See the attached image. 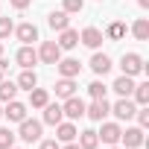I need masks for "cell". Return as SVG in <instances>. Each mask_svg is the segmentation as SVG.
Listing matches in <instances>:
<instances>
[{
	"instance_id": "6da1fadb",
	"label": "cell",
	"mask_w": 149,
	"mask_h": 149,
	"mask_svg": "<svg viewBox=\"0 0 149 149\" xmlns=\"http://www.w3.org/2000/svg\"><path fill=\"white\" fill-rule=\"evenodd\" d=\"M18 126H21V129H18V137H21L24 143H38V140H41V129H44L41 120H29V117H26V120H21Z\"/></svg>"
},
{
	"instance_id": "7a4b0ae2",
	"label": "cell",
	"mask_w": 149,
	"mask_h": 149,
	"mask_svg": "<svg viewBox=\"0 0 149 149\" xmlns=\"http://www.w3.org/2000/svg\"><path fill=\"white\" fill-rule=\"evenodd\" d=\"M120 70H123V76H137V73H146L143 56H140V53H123V58H120Z\"/></svg>"
},
{
	"instance_id": "3957f363",
	"label": "cell",
	"mask_w": 149,
	"mask_h": 149,
	"mask_svg": "<svg viewBox=\"0 0 149 149\" xmlns=\"http://www.w3.org/2000/svg\"><path fill=\"white\" fill-rule=\"evenodd\" d=\"M134 111H137V105H134V100H132V97H120V100L111 105V114H114L120 123H123V120L129 123V120L134 117Z\"/></svg>"
},
{
	"instance_id": "277c9868",
	"label": "cell",
	"mask_w": 149,
	"mask_h": 149,
	"mask_svg": "<svg viewBox=\"0 0 149 149\" xmlns=\"http://www.w3.org/2000/svg\"><path fill=\"white\" fill-rule=\"evenodd\" d=\"M108 114H111V105H108V100H105V97H102V100H94L91 105H85V117H88V120H94V123H102Z\"/></svg>"
},
{
	"instance_id": "5b68a950",
	"label": "cell",
	"mask_w": 149,
	"mask_h": 149,
	"mask_svg": "<svg viewBox=\"0 0 149 149\" xmlns=\"http://www.w3.org/2000/svg\"><path fill=\"white\" fill-rule=\"evenodd\" d=\"M120 134H123V126H120V123H105V120H102V129L97 132L100 143H105V146L120 143Z\"/></svg>"
},
{
	"instance_id": "8992f818",
	"label": "cell",
	"mask_w": 149,
	"mask_h": 149,
	"mask_svg": "<svg viewBox=\"0 0 149 149\" xmlns=\"http://www.w3.org/2000/svg\"><path fill=\"white\" fill-rule=\"evenodd\" d=\"M61 114H64V120H79V117H85V102L73 94L61 102Z\"/></svg>"
},
{
	"instance_id": "52a82bcc",
	"label": "cell",
	"mask_w": 149,
	"mask_h": 149,
	"mask_svg": "<svg viewBox=\"0 0 149 149\" xmlns=\"http://www.w3.org/2000/svg\"><path fill=\"white\" fill-rule=\"evenodd\" d=\"M26 111H29V105H24V102H18V100L3 102V117H6L9 123H21V120H26Z\"/></svg>"
},
{
	"instance_id": "ba28073f",
	"label": "cell",
	"mask_w": 149,
	"mask_h": 149,
	"mask_svg": "<svg viewBox=\"0 0 149 149\" xmlns=\"http://www.w3.org/2000/svg\"><path fill=\"white\" fill-rule=\"evenodd\" d=\"M143 132H146V129H140V126H129V129H123V134H120L123 149H137V146H143Z\"/></svg>"
},
{
	"instance_id": "9c48e42d",
	"label": "cell",
	"mask_w": 149,
	"mask_h": 149,
	"mask_svg": "<svg viewBox=\"0 0 149 149\" xmlns=\"http://www.w3.org/2000/svg\"><path fill=\"white\" fill-rule=\"evenodd\" d=\"M56 70H58V76H64V79H76L82 73V61L79 58H58Z\"/></svg>"
},
{
	"instance_id": "30bf717a",
	"label": "cell",
	"mask_w": 149,
	"mask_h": 149,
	"mask_svg": "<svg viewBox=\"0 0 149 149\" xmlns=\"http://www.w3.org/2000/svg\"><path fill=\"white\" fill-rule=\"evenodd\" d=\"M102 41H105V35H102L97 26H85V29L79 32V44H85V47H91V50H100Z\"/></svg>"
},
{
	"instance_id": "8fae6325",
	"label": "cell",
	"mask_w": 149,
	"mask_h": 149,
	"mask_svg": "<svg viewBox=\"0 0 149 149\" xmlns=\"http://www.w3.org/2000/svg\"><path fill=\"white\" fill-rule=\"evenodd\" d=\"M61 58V47L56 44V41H44L41 47H38V61H44V64H56Z\"/></svg>"
},
{
	"instance_id": "7c38bea8",
	"label": "cell",
	"mask_w": 149,
	"mask_h": 149,
	"mask_svg": "<svg viewBox=\"0 0 149 149\" xmlns=\"http://www.w3.org/2000/svg\"><path fill=\"white\" fill-rule=\"evenodd\" d=\"M15 61H18V67H21V70H26V67H35V64H38V50H32V44H24V47L18 50Z\"/></svg>"
},
{
	"instance_id": "4fadbf2b",
	"label": "cell",
	"mask_w": 149,
	"mask_h": 149,
	"mask_svg": "<svg viewBox=\"0 0 149 149\" xmlns=\"http://www.w3.org/2000/svg\"><path fill=\"white\" fill-rule=\"evenodd\" d=\"M76 134H79V129L73 126V120H61V123L56 126V140H58V143H70V140H76Z\"/></svg>"
},
{
	"instance_id": "5bb4252c",
	"label": "cell",
	"mask_w": 149,
	"mask_h": 149,
	"mask_svg": "<svg viewBox=\"0 0 149 149\" xmlns=\"http://www.w3.org/2000/svg\"><path fill=\"white\" fill-rule=\"evenodd\" d=\"M15 35H18V41H21V44H32V41H38V26H35L32 21L18 24V26H15Z\"/></svg>"
},
{
	"instance_id": "9a60e30c",
	"label": "cell",
	"mask_w": 149,
	"mask_h": 149,
	"mask_svg": "<svg viewBox=\"0 0 149 149\" xmlns=\"http://www.w3.org/2000/svg\"><path fill=\"white\" fill-rule=\"evenodd\" d=\"M111 67H114V64H111V58H108L105 53L94 50V56H91V70L97 73V76H105V73H108Z\"/></svg>"
},
{
	"instance_id": "2e32d148",
	"label": "cell",
	"mask_w": 149,
	"mask_h": 149,
	"mask_svg": "<svg viewBox=\"0 0 149 149\" xmlns=\"http://www.w3.org/2000/svg\"><path fill=\"white\" fill-rule=\"evenodd\" d=\"M111 91L117 94V97H132V91H134V76H120L114 79V85H111Z\"/></svg>"
},
{
	"instance_id": "e0dca14e",
	"label": "cell",
	"mask_w": 149,
	"mask_h": 149,
	"mask_svg": "<svg viewBox=\"0 0 149 149\" xmlns=\"http://www.w3.org/2000/svg\"><path fill=\"white\" fill-rule=\"evenodd\" d=\"M61 120H64L61 105H58V102H47V105H44V117H41V123H47V126H58Z\"/></svg>"
},
{
	"instance_id": "ac0fdd59",
	"label": "cell",
	"mask_w": 149,
	"mask_h": 149,
	"mask_svg": "<svg viewBox=\"0 0 149 149\" xmlns=\"http://www.w3.org/2000/svg\"><path fill=\"white\" fill-rule=\"evenodd\" d=\"M47 24H50V29L61 32V29H67V26H70V15H67L64 9H58V12H50V15H47Z\"/></svg>"
},
{
	"instance_id": "d6986e66",
	"label": "cell",
	"mask_w": 149,
	"mask_h": 149,
	"mask_svg": "<svg viewBox=\"0 0 149 149\" xmlns=\"http://www.w3.org/2000/svg\"><path fill=\"white\" fill-rule=\"evenodd\" d=\"M61 50H73V47H76L79 44V29H61V35H58V41H56Z\"/></svg>"
},
{
	"instance_id": "ffe728a7",
	"label": "cell",
	"mask_w": 149,
	"mask_h": 149,
	"mask_svg": "<svg viewBox=\"0 0 149 149\" xmlns=\"http://www.w3.org/2000/svg\"><path fill=\"white\" fill-rule=\"evenodd\" d=\"M18 91H32L35 85H38V76H35V70L32 67H26V70H21V76H18Z\"/></svg>"
},
{
	"instance_id": "44dd1931",
	"label": "cell",
	"mask_w": 149,
	"mask_h": 149,
	"mask_svg": "<svg viewBox=\"0 0 149 149\" xmlns=\"http://www.w3.org/2000/svg\"><path fill=\"white\" fill-rule=\"evenodd\" d=\"M73 94H76V79H58L56 82V97L58 100H67V97H73Z\"/></svg>"
},
{
	"instance_id": "7402d4cb",
	"label": "cell",
	"mask_w": 149,
	"mask_h": 149,
	"mask_svg": "<svg viewBox=\"0 0 149 149\" xmlns=\"http://www.w3.org/2000/svg\"><path fill=\"white\" fill-rule=\"evenodd\" d=\"M47 102H50V94H47L44 88H38V85H35V88L29 91V108H44Z\"/></svg>"
},
{
	"instance_id": "603a6c76",
	"label": "cell",
	"mask_w": 149,
	"mask_h": 149,
	"mask_svg": "<svg viewBox=\"0 0 149 149\" xmlns=\"http://www.w3.org/2000/svg\"><path fill=\"white\" fill-rule=\"evenodd\" d=\"M102 35H105L108 41H120V38H126V24H123V21H111Z\"/></svg>"
},
{
	"instance_id": "cb8c5ba5",
	"label": "cell",
	"mask_w": 149,
	"mask_h": 149,
	"mask_svg": "<svg viewBox=\"0 0 149 149\" xmlns=\"http://www.w3.org/2000/svg\"><path fill=\"white\" fill-rule=\"evenodd\" d=\"M76 137H79V146H82V149H97V146H100V137H97L94 129H85V132H79Z\"/></svg>"
},
{
	"instance_id": "d4e9b609",
	"label": "cell",
	"mask_w": 149,
	"mask_h": 149,
	"mask_svg": "<svg viewBox=\"0 0 149 149\" xmlns=\"http://www.w3.org/2000/svg\"><path fill=\"white\" fill-rule=\"evenodd\" d=\"M132 35H134L137 41H149V21H146V18H137V21L132 24Z\"/></svg>"
},
{
	"instance_id": "484cf974",
	"label": "cell",
	"mask_w": 149,
	"mask_h": 149,
	"mask_svg": "<svg viewBox=\"0 0 149 149\" xmlns=\"http://www.w3.org/2000/svg\"><path fill=\"white\" fill-rule=\"evenodd\" d=\"M132 97H134V105H149V82H140V85H134Z\"/></svg>"
},
{
	"instance_id": "4316f807",
	"label": "cell",
	"mask_w": 149,
	"mask_h": 149,
	"mask_svg": "<svg viewBox=\"0 0 149 149\" xmlns=\"http://www.w3.org/2000/svg\"><path fill=\"white\" fill-rule=\"evenodd\" d=\"M15 97H18V85L9 82V79H3V82H0V102H9Z\"/></svg>"
},
{
	"instance_id": "83f0119b",
	"label": "cell",
	"mask_w": 149,
	"mask_h": 149,
	"mask_svg": "<svg viewBox=\"0 0 149 149\" xmlns=\"http://www.w3.org/2000/svg\"><path fill=\"white\" fill-rule=\"evenodd\" d=\"M15 140H18V134H15L12 129L0 126V149H12V146H15Z\"/></svg>"
},
{
	"instance_id": "f1b7e54d",
	"label": "cell",
	"mask_w": 149,
	"mask_h": 149,
	"mask_svg": "<svg viewBox=\"0 0 149 149\" xmlns=\"http://www.w3.org/2000/svg\"><path fill=\"white\" fill-rule=\"evenodd\" d=\"M61 9H64L67 15H79V12L85 9V0H61Z\"/></svg>"
},
{
	"instance_id": "f546056e",
	"label": "cell",
	"mask_w": 149,
	"mask_h": 149,
	"mask_svg": "<svg viewBox=\"0 0 149 149\" xmlns=\"http://www.w3.org/2000/svg\"><path fill=\"white\" fill-rule=\"evenodd\" d=\"M105 91H108V88H105L100 79H94V82L88 85V94H91V100H102V97H105Z\"/></svg>"
},
{
	"instance_id": "4dcf8cb0",
	"label": "cell",
	"mask_w": 149,
	"mask_h": 149,
	"mask_svg": "<svg viewBox=\"0 0 149 149\" xmlns=\"http://www.w3.org/2000/svg\"><path fill=\"white\" fill-rule=\"evenodd\" d=\"M12 32H15V21L12 18H0V41H6Z\"/></svg>"
},
{
	"instance_id": "1f68e13d",
	"label": "cell",
	"mask_w": 149,
	"mask_h": 149,
	"mask_svg": "<svg viewBox=\"0 0 149 149\" xmlns=\"http://www.w3.org/2000/svg\"><path fill=\"white\" fill-rule=\"evenodd\" d=\"M134 117H137V126L140 129H149V105H137Z\"/></svg>"
},
{
	"instance_id": "d6a6232c",
	"label": "cell",
	"mask_w": 149,
	"mask_h": 149,
	"mask_svg": "<svg viewBox=\"0 0 149 149\" xmlns=\"http://www.w3.org/2000/svg\"><path fill=\"white\" fill-rule=\"evenodd\" d=\"M61 143L56 140V137H50V140H38V149H58Z\"/></svg>"
},
{
	"instance_id": "836d02e7",
	"label": "cell",
	"mask_w": 149,
	"mask_h": 149,
	"mask_svg": "<svg viewBox=\"0 0 149 149\" xmlns=\"http://www.w3.org/2000/svg\"><path fill=\"white\" fill-rule=\"evenodd\" d=\"M9 3H12V9H18V12H24L29 3H32V0H9Z\"/></svg>"
},
{
	"instance_id": "e575fe53",
	"label": "cell",
	"mask_w": 149,
	"mask_h": 149,
	"mask_svg": "<svg viewBox=\"0 0 149 149\" xmlns=\"http://www.w3.org/2000/svg\"><path fill=\"white\" fill-rule=\"evenodd\" d=\"M6 70H9V61L0 56V82H3V76H6Z\"/></svg>"
},
{
	"instance_id": "d590c367",
	"label": "cell",
	"mask_w": 149,
	"mask_h": 149,
	"mask_svg": "<svg viewBox=\"0 0 149 149\" xmlns=\"http://www.w3.org/2000/svg\"><path fill=\"white\" fill-rule=\"evenodd\" d=\"M58 149H82V146H79L76 140H70V143H64V146H58Z\"/></svg>"
},
{
	"instance_id": "8d00e7d4",
	"label": "cell",
	"mask_w": 149,
	"mask_h": 149,
	"mask_svg": "<svg viewBox=\"0 0 149 149\" xmlns=\"http://www.w3.org/2000/svg\"><path fill=\"white\" fill-rule=\"evenodd\" d=\"M137 6L140 9H149V0H137Z\"/></svg>"
},
{
	"instance_id": "74e56055",
	"label": "cell",
	"mask_w": 149,
	"mask_h": 149,
	"mask_svg": "<svg viewBox=\"0 0 149 149\" xmlns=\"http://www.w3.org/2000/svg\"><path fill=\"white\" fill-rule=\"evenodd\" d=\"M108 149H123V146H120V143H114V146H108Z\"/></svg>"
},
{
	"instance_id": "f35d334b",
	"label": "cell",
	"mask_w": 149,
	"mask_h": 149,
	"mask_svg": "<svg viewBox=\"0 0 149 149\" xmlns=\"http://www.w3.org/2000/svg\"><path fill=\"white\" fill-rule=\"evenodd\" d=\"M0 56H3V41H0Z\"/></svg>"
},
{
	"instance_id": "ab89813d",
	"label": "cell",
	"mask_w": 149,
	"mask_h": 149,
	"mask_svg": "<svg viewBox=\"0 0 149 149\" xmlns=\"http://www.w3.org/2000/svg\"><path fill=\"white\" fill-rule=\"evenodd\" d=\"M0 117H3V102H0Z\"/></svg>"
},
{
	"instance_id": "60d3db41",
	"label": "cell",
	"mask_w": 149,
	"mask_h": 149,
	"mask_svg": "<svg viewBox=\"0 0 149 149\" xmlns=\"http://www.w3.org/2000/svg\"><path fill=\"white\" fill-rule=\"evenodd\" d=\"M12 149H18V146H12Z\"/></svg>"
}]
</instances>
